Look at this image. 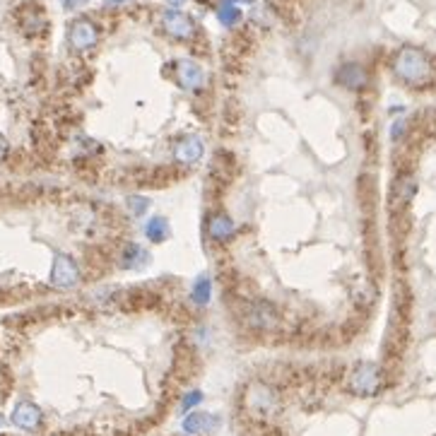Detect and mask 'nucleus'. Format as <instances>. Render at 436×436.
I'll return each mask as SVG.
<instances>
[{"label":"nucleus","mask_w":436,"mask_h":436,"mask_svg":"<svg viewBox=\"0 0 436 436\" xmlns=\"http://www.w3.org/2000/svg\"><path fill=\"white\" fill-rule=\"evenodd\" d=\"M49 282L56 289H73L80 284V268L68 253H56Z\"/></svg>","instance_id":"obj_4"},{"label":"nucleus","mask_w":436,"mask_h":436,"mask_svg":"<svg viewBox=\"0 0 436 436\" xmlns=\"http://www.w3.org/2000/svg\"><path fill=\"white\" fill-rule=\"evenodd\" d=\"M130 0H104V8H123Z\"/></svg>","instance_id":"obj_24"},{"label":"nucleus","mask_w":436,"mask_h":436,"mask_svg":"<svg viewBox=\"0 0 436 436\" xmlns=\"http://www.w3.org/2000/svg\"><path fill=\"white\" fill-rule=\"evenodd\" d=\"M167 3H169V8H181L186 0H167Z\"/></svg>","instance_id":"obj_26"},{"label":"nucleus","mask_w":436,"mask_h":436,"mask_svg":"<svg viewBox=\"0 0 436 436\" xmlns=\"http://www.w3.org/2000/svg\"><path fill=\"white\" fill-rule=\"evenodd\" d=\"M8 154V142H5V137L0 135V162H3V157Z\"/></svg>","instance_id":"obj_25"},{"label":"nucleus","mask_w":436,"mask_h":436,"mask_svg":"<svg viewBox=\"0 0 436 436\" xmlns=\"http://www.w3.org/2000/svg\"><path fill=\"white\" fill-rule=\"evenodd\" d=\"M335 82L345 89H362L367 87V70L359 63H343L335 70Z\"/></svg>","instance_id":"obj_11"},{"label":"nucleus","mask_w":436,"mask_h":436,"mask_svg":"<svg viewBox=\"0 0 436 436\" xmlns=\"http://www.w3.org/2000/svg\"><path fill=\"white\" fill-rule=\"evenodd\" d=\"M349 388H352L357 395H376L378 388H381V371H378L376 364H369V362L359 364L352 371Z\"/></svg>","instance_id":"obj_6"},{"label":"nucleus","mask_w":436,"mask_h":436,"mask_svg":"<svg viewBox=\"0 0 436 436\" xmlns=\"http://www.w3.org/2000/svg\"><path fill=\"white\" fill-rule=\"evenodd\" d=\"M415 191H417L415 176H410V174H402V176H398V181L393 183V191H391L393 207L407 205V203L412 200V196H415Z\"/></svg>","instance_id":"obj_15"},{"label":"nucleus","mask_w":436,"mask_h":436,"mask_svg":"<svg viewBox=\"0 0 436 436\" xmlns=\"http://www.w3.org/2000/svg\"><path fill=\"white\" fill-rule=\"evenodd\" d=\"M162 27L174 39H193L196 36V22L181 8H167L162 12Z\"/></svg>","instance_id":"obj_5"},{"label":"nucleus","mask_w":436,"mask_h":436,"mask_svg":"<svg viewBox=\"0 0 436 436\" xmlns=\"http://www.w3.org/2000/svg\"><path fill=\"white\" fill-rule=\"evenodd\" d=\"M241 8L236 0H222L220 8H217V20H220L222 27H227V30H231V27H236L241 22Z\"/></svg>","instance_id":"obj_17"},{"label":"nucleus","mask_w":436,"mask_h":436,"mask_svg":"<svg viewBox=\"0 0 436 436\" xmlns=\"http://www.w3.org/2000/svg\"><path fill=\"white\" fill-rule=\"evenodd\" d=\"M68 44L73 46L75 51L84 54V51H92L94 46L99 44V30L92 20L87 17H78V20L70 22L68 27Z\"/></svg>","instance_id":"obj_3"},{"label":"nucleus","mask_w":436,"mask_h":436,"mask_svg":"<svg viewBox=\"0 0 436 436\" xmlns=\"http://www.w3.org/2000/svg\"><path fill=\"white\" fill-rule=\"evenodd\" d=\"M22 27H25L27 34H39V32L46 27L44 12H41L36 5H32V15L30 17H22Z\"/></svg>","instance_id":"obj_19"},{"label":"nucleus","mask_w":436,"mask_h":436,"mask_svg":"<svg viewBox=\"0 0 436 436\" xmlns=\"http://www.w3.org/2000/svg\"><path fill=\"white\" fill-rule=\"evenodd\" d=\"M126 205L135 217H142L145 212L150 210V205H152V203H150V198H145V196H130L126 200Z\"/></svg>","instance_id":"obj_20"},{"label":"nucleus","mask_w":436,"mask_h":436,"mask_svg":"<svg viewBox=\"0 0 436 436\" xmlns=\"http://www.w3.org/2000/svg\"><path fill=\"white\" fill-rule=\"evenodd\" d=\"M169 234H172V227H169L167 217H150L148 222H145V236H148L152 244H162V241L169 239Z\"/></svg>","instance_id":"obj_16"},{"label":"nucleus","mask_w":436,"mask_h":436,"mask_svg":"<svg viewBox=\"0 0 436 436\" xmlns=\"http://www.w3.org/2000/svg\"><path fill=\"white\" fill-rule=\"evenodd\" d=\"M207 236L215 241H231L236 236V225L227 212H215L207 222Z\"/></svg>","instance_id":"obj_12"},{"label":"nucleus","mask_w":436,"mask_h":436,"mask_svg":"<svg viewBox=\"0 0 436 436\" xmlns=\"http://www.w3.org/2000/svg\"><path fill=\"white\" fill-rule=\"evenodd\" d=\"M220 424V420H217L215 415H210V412H191V415L183 420V431L186 434H210V431H215V426Z\"/></svg>","instance_id":"obj_13"},{"label":"nucleus","mask_w":436,"mask_h":436,"mask_svg":"<svg viewBox=\"0 0 436 436\" xmlns=\"http://www.w3.org/2000/svg\"><path fill=\"white\" fill-rule=\"evenodd\" d=\"M244 405L253 417H273L277 412V395L263 383H251L244 393Z\"/></svg>","instance_id":"obj_2"},{"label":"nucleus","mask_w":436,"mask_h":436,"mask_svg":"<svg viewBox=\"0 0 436 436\" xmlns=\"http://www.w3.org/2000/svg\"><path fill=\"white\" fill-rule=\"evenodd\" d=\"M402 130H405V121H395V123H393V128H391V137H393V140H398V137L402 135Z\"/></svg>","instance_id":"obj_23"},{"label":"nucleus","mask_w":436,"mask_h":436,"mask_svg":"<svg viewBox=\"0 0 436 436\" xmlns=\"http://www.w3.org/2000/svg\"><path fill=\"white\" fill-rule=\"evenodd\" d=\"M200 402H203V393H200V391H191V393H186V395H183L181 410H183V412H191L193 407H198Z\"/></svg>","instance_id":"obj_21"},{"label":"nucleus","mask_w":436,"mask_h":436,"mask_svg":"<svg viewBox=\"0 0 436 436\" xmlns=\"http://www.w3.org/2000/svg\"><path fill=\"white\" fill-rule=\"evenodd\" d=\"M89 0H63V8L65 10H78V8L87 5Z\"/></svg>","instance_id":"obj_22"},{"label":"nucleus","mask_w":436,"mask_h":436,"mask_svg":"<svg viewBox=\"0 0 436 436\" xmlns=\"http://www.w3.org/2000/svg\"><path fill=\"white\" fill-rule=\"evenodd\" d=\"M176 80L181 84V89H186V92H200L207 82V75L200 63H196L191 58H183L176 65Z\"/></svg>","instance_id":"obj_7"},{"label":"nucleus","mask_w":436,"mask_h":436,"mask_svg":"<svg viewBox=\"0 0 436 436\" xmlns=\"http://www.w3.org/2000/svg\"><path fill=\"white\" fill-rule=\"evenodd\" d=\"M191 297H193V301H196L198 306L210 304V299H212V279L207 277V275H200V277L193 282Z\"/></svg>","instance_id":"obj_18"},{"label":"nucleus","mask_w":436,"mask_h":436,"mask_svg":"<svg viewBox=\"0 0 436 436\" xmlns=\"http://www.w3.org/2000/svg\"><path fill=\"white\" fill-rule=\"evenodd\" d=\"M393 73L400 82L410 84V87H422L431 78V63L422 49L402 46L393 58Z\"/></svg>","instance_id":"obj_1"},{"label":"nucleus","mask_w":436,"mask_h":436,"mask_svg":"<svg viewBox=\"0 0 436 436\" xmlns=\"http://www.w3.org/2000/svg\"><path fill=\"white\" fill-rule=\"evenodd\" d=\"M150 263V253L142 249L140 244H126L121 251V258H118V265L123 270H142Z\"/></svg>","instance_id":"obj_14"},{"label":"nucleus","mask_w":436,"mask_h":436,"mask_svg":"<svg viewBox=\"0 0 436 436\" xmlns=\"http://www.w3.org/2000/svg\"><path fill=\"white\" fill-rule=\"evenodd\" d=\"M10 420H12V424L20 426V429L34 431V429H39V424H41V410L34 405V402L22 400V402H17V405H15Z\"/></svg>","instance_id":"obj_10"},{"label":"nucleus","mask_w":436,"mask_h":436,"mask_svg":"<svg viewBox=\"0 0 436 436\" xmlns=\"http://www.w3.org/2000/svg\"><path fill=\"white\" fill-rule=\"evenodd\" d=\"M244 319L253 330H273L277 325V311L268 301H251L244 309Z\"/></svg>","instance_id":"obj_8"},{"label":"nucleus","mask_w":436,"mask_h":436,"mask_svg":"<svg viewBox=\"0 0 436 436\" xmlns=\"http://www.w3.org/2000/svg\"><path fill=\"white\" fill-rule=\"evenodd\" d=\"M203 154H205V142H203L200 135H183L174 145V159L179 164H186V167L198 164Z\"/></svg>","instance_id":"obj_9"}]
</instances>
